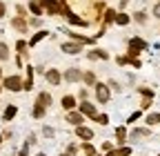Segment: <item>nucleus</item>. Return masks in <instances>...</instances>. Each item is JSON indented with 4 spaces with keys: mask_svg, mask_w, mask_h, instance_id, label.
I'll list each match as a JSON object with an SVG mask.
<instances>
[{
    "mask_svg": "<svg viewBox=\"0 0 160 156\" xmlns=\"http://www.w3.org/2000/svg\"><path fill=\"white\" fill-rule=\"evenodd\" d=\"M129 47H136V49H140V51H142V49H147L149 45H147V40H142V38H131V40H129Z\"/></svg>",
    "mask_w": 160,
    "mask_h": 156,
    "instance_id": "16",
    "label": "nucleus"
},
{
    "mask_svg": "<svg viewBox=\"0 0 160 156\" xmlns=\"http://www.w3.org/2000/svg\"><path fill=\"white\" fill-rule=\"evenodd\" d=\"M158 156H160V154H158Z\"/></svg>",
    "mask_w": 160,
    "mask_h": 156,
    "instance_id": "48",
    "label": "nucleus"
},
{
    "mask_svg": "<svg viewBox=\"0 0 160 156\" xmlns=\"http://www.w3.org/2000/svg\"><path fill=\"white\" fill-rule=\"evenodd\" d=\"M140 94H142V96H145V98H151V96H153V91H151V89H145V87H142V89H140Z\"/></svg>",
    "mask_w": 160,
    "mask_h": 156,
    "instance_id": "36",
    "label": "nucleus"
},
{
    "mask_svg": "<svg viewBox=\"0 0 160 156\" xmlns=\"http://www.w3.org/2000/svg\"><path fill=\"white\" fill-rule=\"evenodd\" d=\"M82 81H85V85H96V74L93 71H85L82 74Z\"/></svg>",
    "mask_w": 160,
    "mask_h": 156,
    "instance_id": "25",
    "label": "nucleus"
},
{
    "mask_svg": "<svg viewBox=\"0 0 160 156\" xmlns=\"http://www.w3.org/2000/svg\"><path fill=\"white\" fill-rule=\"evenodd\" d=\"M109 23H116V11L113 9H105V25Z\"/></svg>",
    "mask_w": 160,
    "mask_h": 156,
    "instance_id": "27",
    "label": "nucleus"
},
{
    "mask_svg": "<svg viewBox=\"0 0 160 156\" xmlns=\"http://www.w3.org/2000/svg\"><path fill=\"white\" fill-rule=\"evenodd\" d=\"M5 87L9 91H20V89H22V78H20V76H7L5 78Z\"/></svg>",
    "mask_w": 160,
    "mask_h": 156,
    "instance_id": "1",
    "label": "nucleus"
},
{
    "mask_svg": "<svg viewBox=\"0 0 160 156\" xmlns=\"http://www.w3.org/2000/svg\"><path fill=\"white\" fill-rule=\"evenodd\" d=\"M31 87H33V67L29 65V67H27V78L22 81V89L31 91Z\"/></svg>",
    "mask_w": 160,
    "mask_h": 156,
    "instance_id": "11",
    "label": "nucleus"
},
{
    "mask_svg": "<svg viewBox=\"0 0 160 156\" xmlns=\"http://www.w3.org/2000/svg\"><path fill=\"white\" fill-rule=\"evenodd\" d=\"M9 58V47L5 43H0V60H7Z\"/></svg>",
    "mask_w": 160,
    "mask_h": 156,
    "instance_id": "30",
    "label": "nucleus"
},
{
    "mask_svg": "<svg viewBox=\"0 0 160 156\" xmlns=\"http://www.w3.org/2000/svg\"><path fill=\"white\" fill-rule=\"evenodd\" d=\"M76 136H78V138L89 141V138H93V132H91L89 127H85V125H78V127H76Z\"/></svg>",
    "mask_w": 160,
    "mask_h": 156,
    "instance_id": "6",
    "label": "nucleus"
},
{
    "mask_svg": "<svg viewBox=\"0 0 160 156\" xmlns=\"http://www.w3.org/2000/svg\"><path fill=\"white\" fill-rule=\"evenodd\" d=\"M16 114H18V107H16V105H7V107H5V112H2V121H7V123H9Z\"/></svg>",
    "mask_w": 160,
    "mask_h": 156,
    "instance_id": "15",
    "label": "nucleus"
},
{
    "mask_svg": "<svg viewBox=\"0 0 160 156\" xmlns=\"http://www.w3.org/2000/svg\"><path fill=\"white\" fill-rule=\"evenodd\" d=\"M62 156H71V154H62Z\"/></svg>",
    "mask_w": 160,
    "mask_h": 156,
    "instance_id": "45",
    "label": "nucleus"
},
{
    "mask_svg": "<svg viewBox=\"0 0 160 156\" xmlns=\"http://www.w3.org/2000/svg\"><path fill=\"white\" fill-rule=\"evenodd\" d=\"M129 154H131L129 147H120V149H109L107 156H129Z\"/></svg>",
    "mask_w": 160,
    "mask_h": 156,
    "instance_id": "23",
    "label": "nucleus"
},
{
    "mask_svg": "<svg viewBox=\"0 0 160 156\" xmlns=\"http://www.w3.org/2000/svg\"><path fill=\"white\" fill-rule=\"evenodd\" d=\"M67 20H69V25H76V27H87V20H85V18H80V16H76L73 11L67 13Z\"/></svg>",
    "mask_w": 160,
    "mask_h": 156,
    "instance_id": "7",
    "label": "nucleus"
},
{
    "mask_svg": "<svg viewBox=\"0 0 160 156\" xmlns=\"http://www.w3.org/2000/svg\"><path fill=\"white\" fill-rule=\"evenodd\" d=\"M27 47H29V43H25V40H18V43H16V49H18L20 54H25Z\"/></svg>",
    "mask_w": 160,
    "mask_h": 156,
    "instance_id": "31",
    "label": "nucleus"
},
{
    "mask_svg": "<svg viewBox=\"0 0 160 156\" xmlns=\"http://www.w3.org/2000/svg\"><path fill=\"white\" fill-rule=\"evenodd\" d=\"M5 11H7V7H5V3H0V18L5 16Z\"/></svg>",
    "mask_w": 160,
    "mask_h": 156,
    "instance_id": "41",
    "label": "nucleus"
},
{
    "mask_svg": "<svg viewBox=\"0 0 160 156\" xmlns=\"http://www.w3.org/2000/svg\"><path fill=\"white\" fill-rule=\"evenodd\" d=\"M0 76H2V69H0Z\"/></svg>",
    "mask_w": 160,
    "mask_h": 156,
    "instance_id": "46",
    "label": "nucleus"
},
{
    "mask_svg": "<svg viewBox=\"0 0 160 156\" xmlns=\"http://www.w3.org/2000/svg\"><path fill=\"white\" fill-rule=\"evenodd\" d=\"M65 81H69V83H78V81H82V71L76 69V67L67 69V71H65Z\"/></svg>",
    "mask_w": 160,
    "mask_h": 156,
    "instance_id": "4",
    "label": "nucleus"
},
{
    "mask_svg": "<svg viewBox=\"0 0 160 156\" xmlns=\"http://www.w3.org/2000/svg\"><path fill=\"white\" fill-rule=\"evenodd\" d=\"M133 18H136V20H138V23H147V16H145L142 11H138V13H136Z\"/></svg>",
    "mask_w": 160,
    "mask_h": 156,
    "instance_id": "34",
    "label": "nucleus"
},
{
    "mask_svg": "<svg viewBox=\"0 0 160 156\" xmlns=\"http://www.w3.org/2000/svg\"><path fill=\"white\" fill-rule=\"evenodd\" d=\"M80 112H82L85 116H89V118H93V116L98 114V112H96V107H93L91 103H87V101H85V103H80Z\"/></svg>",
    "mask_w": 160,
    "mask_h": 156,
    "instance_id": "13",
    "label": "nucleus"
},
{
    "mask_svg": "<svg viewBox=\"0 0 160 156\" xmlns=\"http://www.w3.org/2000/svg\"><path fill=\"white\" fill-rule=\"evenodd\" d=\"M109 87L107 85H102V83H96V98H98V103H107L109 101Z\"/></svg>",
    "mask_w": 160,
    "mask_h": 156,
    "instance_id": "2",
    "label": "nucleus"
},
{
    "mask_svg": "<svg viewBox=\"0 0 160 156\" xmlns=\"http://www.w3.org/2000/svg\"><path fill=\"white\" fill-rule=\"evenodd\" d=\"M153 16L160 20V3H156V7H153Z\"/></svg>",
    "mask_w": 160,
    "mask_h": 156,
    "instance_id": "38",
    "label": "nucleus"
},
{
    "mask_svg": "<svg viewBox=\"0 0 160 156\" xmlns=\"http://www.w3.org/2000/svg\"><path fill=\"white\" fill-rule=\"evenodd\" d=\"M129 156H131V154H129Z\"/></svg>",
    "mask_w": 160,
    "mask_h": 156,
    "instance_id": "49",
    "label": "nucleus"
},
{
    "mask_svg": "<svg viewBox=\"0 0 160 156\" xmlns=\"http://www.w3.org/2000/svg\"><path fill=\"white\" fill-rule=\"evenodd\" d=\"M36 156H47V154H36Z\"/></svg>",
    "mask_w": 160,
    "mask_h": 156,
    "instance_id": "43",
    "label": "nucleus"
},
{
    "mask_svg": "<svg viewBox=\"0 0 160 156\" xmlns=\"http://www.w3.org/2000/svg\"><path fill=\"white\" fill-rule=\"evenodd\" d=\"M116 138H118L120 145H125V141H127V129H125V127H116Z\"/></svg>",
    "mask_w": 160,
    "mask_h": 156,
    "instance_id": "22",
    "label": "nucleus"
},
{
    "mask_svg": "<svg viewBox=\"0 0 160 156\" xmlns=\"http://www.w3.org/2000/svg\"><path fill=\"white\" fill-rule=\"evenodd\" d=\"M127 3H129V0H120V7H125Z\"/></svg>",
    "mask_w": 160,
    "mask_h": 156,
    "instance_id": "42",
    "label": "nucleus"
},
{
    "mask_svg": "<svg viewBox=\"0 0 160 156\" xmlns=\"http://www.w3.org/2000/svg\"><path fill=\"white\" fill-rule=\"evenodd\" d=\"M93 121H96L98 125H109V116H107V114H96Z\"/></svg>",
    "mask_w": 160,
    "mask_h": 156,
    "instance_id": "26",
    "label": "nucleus"
},
{
    "mask_svg": "<svg viewBox=\"0 0 160 156\" xmlns=\"http://www.w3.org/2000/svg\"><path fill=\"white\" fill-rule=\"evenodd\" d=\"M18 156H29V141H27V143L22 145V149L18 152Z\"/></svg>",
    "mask_w": 160,
    "mask_h": 156,
    "instance_id": "33",
    "label": "nucleus"
},
{
    "mask_svg": "<svg viewBox=\"0 0 160 156\" xmlns=\"http://www.w3.org/2000/svg\"><path fill=\"white\" fill-rule=\"evenodd\" d=\"M138 54H140V49H136V47H129V54H127V56H131V58H136Z\"/></svg>",
    "mask_w": 160,
    "mask_h": 156,
    "instance_id": "37",
    "label": "nucleus"
},
{
    "mask_svg": "<svg viewBox=\"0 0 160 156\" xmlns=\"http://www.w3.org/2000/svg\"><path fill=\"white\" fill-rule=\"evenodd\" d=\"M36 103L45 105V107H49V105H51V94H49V91H40V94H38V101H36Z\"/></svg>",
    "mask_w": 160,
    "mask_h": 156,
    "instance_id": "17",
    "label": "nucleus"
},
{
    "mask_svg": "<svg viewBox=\"0 0 160 156\" xmlns=\"http://www.w3.org/2000/svg\"><path fill=\"white\" fill-rule=\"evenodd\" d=\"M42 132H45V136H49V138H51V136H53V129H51V127H45Z\"/></svg>",
    "mask_w": 160,
    "mask_h": 156,
    "instance_id": "40",
    "label": "nucleus"
},
{
    "mask_svg": "<svg viewBox=\"0 0 160 156\" xmlns=\"http://www.w3.org/2000/svg\"><path fill=\"white\" fill-rule=\"evenodd\" d=\"M82 121H85V114H82V112H73V109L67 112V123H71L73 127L82 125Z\"/></svg>",
    "mask_w": 160,
    "mask_h": 156,
    "instance_id": "3",
    "label": "nucleus"
},
{
    "mask_svg": "<svg viewBox=\"0 0 160 156\" xmlns=\"http://www.w3.org/2000/svg\"><path fill=\"white\" fill-rule=\"evenodd\" d=\"M140 116H142V112H140V109H138V112H133V114L129 116V121H127V123H136V121H140Z\"/></svg>",
    "mask_w": 160,
    "mask_h": 156,
    "instance_id": "32",
    "label": "nucleus"
},
{
    "mask_svg": "<svg viewBox=\"0 0 160 156\" xmlns=\"http://www.w3.org/2000/svg\"><path fill=\"white\" fill-rule=\"evenodd\" d=\"M89 58H91V60H100V58H102V60H107L109 54L102 51V49H93V51H89Z\"/></svg>",
    "mask_w": 160,
    "mask_h": 156,
    "instance_id": "18",
    "label": "nucleus"
},
{
    "mask_svg": "<svg viewBox=\"0 0 160 156\" xmlns=\"http://www.w3.org/2000/svg\"><path fill=\"white\" fill-rule=\"evenodd\" d=\"M0 143H2V134H0Z\"/></svg>",
    "mask_w": 160,
    "mask_h": 156,
    "instance_id": "44",
    "label": "nucleus"
},
{
    "mask_svg": "<svg viewBox=\"0 0 160 156\" xmlns=\"http://www.w3.org/2000/svg\"><path fill=\"white\" fill-rule=\"evenodd\" d=\"M156 3H160V0H156Z\"/></svg>",
    "mask_w": 160,
    "mask_h": 156,
    "instance_id": "47",
    "label": "nucleus"
},
{
    "mask_svg": "<svg viewBox=\"0 0 160 156\" xmlns=\"http://www.w3.org/2000/svg\"><path fill=\"white\" fill-rule=\"evenodd\" d=\"M16 11H18V16H22V18L27 16V9H25L22 5H18V7H16Z\"/></svg>",
    "mask_w": 160,
    "mask_h": 156,
    "instance_id": "35",
    "label": "nucleus"
},
{
    "mask_svg": "<svg viewBox=\"0 0 160 156\" xmlns=\"http://www.w3.org/2000/svg\"><path fill=\"white\" fill-rule=\"evenodd\" d=\"M29 11H31L33 16H42V13H45V7L40 5V0H31V3H29Z\"/></svg>",
    "mask_w": 160,
    "mask_h": 156,
    "instance_id": "14",
    "label": "nucleus"
},
{
    "mask_svg": "<svg viewBox=\"0 0 160 156\" xmlns=\"http://www.w3.org/2000/svg\"><path fill=\"white\" fill-rule=\"evenodd\" d=\"M60 81H62V76H60V71H58V69H49V71H47V83H49V85L58 87V85H60Z\"/></svg>",
    "mask_w": 160,
    "mask_h": 156,
    "instance_id": "5",
    "label": "nucleus"
},
{
    "mask_svg": "<svg viewBox=\"0 0 160 156\" xmlns=\"http://www.w3.org/2000/svg\"><path fill=\"white\" fill-rule=\"evenodd\" d=\"M149 107H151V98H145L142 101V109H149Z\"/></svg>",
    "mask_w": 160,
    "mask_h": 156,
    "instance_id": "39",
    "label": "nucleus"
},
{
    "mask_svg": "<svg viewBox=\"0 0 160 156\" xmlns=\"http://www.w3.org/2000/svg\"><path fill=\"white\" fill-rule=\"evenodd\" d=\"M69 36L73 38V40L82 43V45H91V43H96V38H89V36H82V34H76V31H69Z\"/></svg>",
    "mask_w": 160,
    "mask_h": 156,
    "instance_id": "12",
    "label": "nucleus"
},
{
    "mask_svg": "<svg viewBox=\"0 0 160 156\" xmlns=\"http://www.w3.org/2000/svg\"><path fill=\"white\" fill-rule=\"evenodd\" d=\"M149 134H151V132H149L147 127H145V129L140 127V129H133V132H131V138H136V141H138V138H147Z\"/></svg>",
    "mask_w": 160,
    "mask_h": 156,
    "instance_id": "19",
    "label": "nucleus"
},
{
    "mask_svg": "<svg viewBox=\"0 0 160 156\" xmlns=\"http://www.w3.org/2000/svg\"><path fill=\"white\" fill-rule=\"evenodd\" d=\"M62 107H65L67 112H69V109H73V107H76V98H73V96H69V94H67V96H62Z\"/></svg>",
    "mask_w": 160,
    "mask_h": 156,
    "instance_id": "20",
    "label": "nucleus"
},
{
    "mask_svg": "<svg viewBox=\"0 0 160 156\" xmlns=\"http://www.w3.org/2000/svg\"><path fill=\"white\" fill-rule=\"evenodd\" d=\"M82 152H85L87 156H96V147H93V145H91L89 141H87V143L82 145Z\"/></svg>",
    "mask_w": 160,
    "mask_h": 156,
    "instance_id": "29",
    "label": "nucleus"
},
{
    "mask_svg": "<svg viewBox=\"0 0 160 156\" xmlns=\"http://www.w3.org/2000/svg\"><path fill=\"white\" fill-rule=\"evenodd\" d=\"M80 49H82V43H65L62 45V51L65 54H80Z\"/></svg>",
    "mask_w": 160,
    "mask_h": 156,
    "instance_id": "9",
    "label": "nucleus"
},
{
    "mask_svg": "<svg viewBox=\"0 0 160 156\" xmlns=\"http://www.w3.org/2000/svg\"><path fill=\"white\" fill-rule=\"evenodd\" d=\"M45 105H40V103H36V107H33V116H36V118H42V116H45Z\"/></svg>",
    "mask_w": 160,
    "mask_h": 156,
    "instance_id": "28",
    "label": "nucleus"
},
{
    "mask_svg": "<svg viewBox=\"0 0 160 156\" xmlns=\"http://www.w3.org/2000/svg\"><path fill=\"white\" fill-rule=\"evenodd\" d=\"M11 27L18 29V31H27V29H29V25H27V20H25L22 16H16L13 20H11Z\"/></svg>",
    "mask_w": 160,
    "mask_h": 156,
    "instance_id": "8",
    "label": "nucleus"
},
{
    "mask_svg": "<svg viewBox=\"0 0 160 156\" xmlns=\"http://www.w3.org/2000/svg\"><path fill=\"white\" fill-rule=\"evenodd\" d=\"M129 20H131V18H129L127 13H122V11H116V25H129Z\"/></svg>",
    "mask_w": 160,
    "mask_h": 156,
    "instance_id": "21",
    "label": "nucleus"
},
{
    "mask_svg": "<svg viewBox=\"0 0 160 156\" xmlns=\"http://www.w3.org/2000/svg\"><path fill=\"white\" fill-rule=\"evenodd\" d=\"M49 36V31H45V29H40V31H36L33 36H31V40H29V47H36L40 40H45V38Z\"/></svg>",
    "mask_w": 160,
    "mask_h": 156,
    "instance_id": "10",
    "label": "nucleus"
},
{
    "mask_svg": "<svg viewBox=\"0 0 160 156\" xmlns=\"http://www.w3.org/2000/svg\"><path fill=\"white\" fill-rule=\"evenodd\" d=\"M147 125H149V127H151V125H160V112H153V114L147 116Z\"/></svg>",
    "mask_w": 160,
    "mask_h": 156,
    "instance_id": "24",
    "label": "nucleus"
}]
</instances>
